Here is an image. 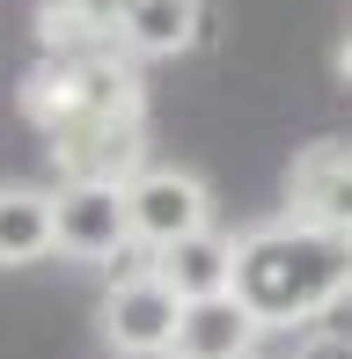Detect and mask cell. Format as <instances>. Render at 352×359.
<instances>
[{
  "mask_svg": "<svg viewBox=\"0 0 352 359\" xmlns=\"http://www.w3.org/2000/svg\"><path fill=\"white\" fill-rule=\"evenodd\" d=\"M59 184H133L147 169V118H67L44 133Z\"/></svg>",
  "mask_w": 352,
  "mask_h": 359,
  "instance_id": "obj_4",
  "label": "cell"
},
{
  "mask_svg": "<svg viewBox=\"0 0 352 359\" xmlns=\"http://www.w3.org/2000/svg\"><path fill=\"white\" fill-rule=\"evenodd\" d=\"M140 279H154V250H140V242H125L118 257L103 264V286L118 293V286H140Z\"/></svg>",
  "mask_w": 352,
  "mask_h": 359,
  "instance_id": "obj_13",
  "label": "cell"
},
{
  "mask_svg": "<svg viewBox=\"0 0 352 359\" xmlns=\"http://www.w3.org/2000/svg\"><path fill=\"white\" fill-rule=\"evenodd\" d=\"M294 359H352V330H330V323H316V330H301Z\"/></svg>",
  "mask_w": 352,
  "mask_h": 359,
  "instance_id": "obj_14",
  "label": "cell"
},
{
  "mask_svg": "<svg viewBox=\"0 0 352 359\" xmlns=\"http://www.w3.org/2000/svg\"><path fill=\"white\" fill-rule=\"evenodd\" d=\"M154 279H162L176 301H213V293H235V235L205 227V235L176 242V250L154 257Z\"/></svg>",
  "mask_w": 352,
  "mask_h": 359,
  "instance_id": "obj_11",
  "label": "cell"
},
{
  "mask_svg": "<svg viewBox=\"0 0 352 359\" xmlns=\"http://www.w3.org/2000/svg\"><path fill=\"white\" fill-rule=\"evenodd\" d=\"M44 59H110L118 44V0H44L37 8Z\"/></svg>",
  "mask_w": 352,
  "mask_h": 359,
  "instance_id": "obj_9",
  "label": "cell"
},
{
  "mask_svg": "<svg viewBox=\"0 0 352 359\" xmlns=\"http://www.w3.org/2000/svg\"><path fill=\"white\" fill-rule=\"evenodd\" d=\"M22 118L37 133H52L67 118H147V95H140V74H133L125 52H110V59H44L22 81Z\"/></svg>",
  "mask_w": 352,
  "mask_h": 359,
  "instance_id": "obj_2",
  "label": "cell"
},
{
  "mask_svg": "<svg viewBox=\"0 0 352 359\" xmlns=\"http://www.w3.org/2000/svg\"><path fill=\"white\" fill-rule=\"evenodd\" d=\"M338 74H345V81H352V37H345V44H338Z\"/></svg>",
  "mask_w": 352,
  "mask_h": 359,
  "instance_id": "obj_15",
  "label": "cell"
},
{
  "mask_svg": "<svg viewBox=\"0 0 352 359\" xmlns=\"http://www.w3.org/2000/svg\"><path fill=\"white\" fill-rule=\"evenodd\" d=\"M52 220H59V257L103 271L125 250V191L118 184H59L52 191Z\"/></svg>",
  "mask_w": 352,
  "mask_h": 359,
  "instance_id": "obj_6",
  "label": "cell"
},
{
  "mask_svg": "<svg viewBox=\"0 0 352 359\" xmlns=\"http://www.w3.org/2000/svg\"><path fill=\"white\" fill-rule=\"evenodd\" d=\"M286 220L352 235V140H309L286 161Z\"/></svg>",
  "mask_w": 352,
  "mask_h": 359,
  "instance_id": "obj_5",
  "label": "cell"
},
{
  "mask_svg": "<svg viewBox=\"0 0 352 359\" xmlns=\"http://www.w3.org/2000/svg\"><path fill=\"white\" fill-rule=\"evenodd\" d=\"M205 29V0H125L118 8V44L125 59H176Z\"/></svg>",
  "mask_w": 352,
  "mask_h": 359,
  "instance_id": "obj_10",
  "label": "cell"
},
{
  "mask_svg": "<svg viewBox=\"0 0 352 359\" xmlns=\"http://www.w3.org/2000/svg\"><path fill=\"white\" fill-rule=\"evenodd\" d=\"M59 257V220H52V191L37 184H0V271H22Z\"/></svg>",
  "mask_w": 352,
  "mask_h": 359,
  "instance_id": "obj_12",
  "label": "cell"
},
{
  "mask_svg": "<svg viewBox=\"0 0 352 359\" xmlns=\"http://www.w3.org/2000/svg\"><path fill=\"white\" fill-rule=\"evenodd\" d=\"M345 242H352V235H345Z\"/></svg>",
  "mask_w": 352,
  "mask_h": 359,
  "instance_id": "obj_17",
  "label": "cell"
},
{
  "mask_svg": "<svg viewBox=\"0 0 352 359\" xmlns=\"http://www.w3.org/2000/svg\"><path fill=\"white\" fill-rule=\"evenodd\" d=\"M352 293V242L301 220H264L235 235V301L257 330H316Z\"/></svg>",
  "mask_w": 352,
  "mask_h": 359,
  "instance_id": "obj_1",
  "label": "cell"
},
{
  "mask_svg": "<svg viewBox=\"0 0 352 359\" xmlns=\"http://www.w3.org/2000/svg\"><path fill=\"white\" fill-rule=\"evenodd\" d=\"M176 316H184V301L162 279L118 286V293H103V345L118 359H169L176 352Z\"/></svg>",
  "mask_w": 352,
  "mask_h": 359,
  "instance_id": "obj_7",
  "label": "cell"
},
{
  "mask_svg": "<svg viewBox=\"0 0 352 359\" xmlns=\"http://www.w3.org/2000/svg\"><path fill=\"white\" fill-rule=\"evenodd\" d=\"M213 227V191L198 184L191 169H169V161H147V169L125 184V235L140 250H176V242L205 235Z\"/></svg>",
  "mask_w": 352,
  "mask_h": 359,
  "instance_id": "obj_3",
  "label": "cell"
},
{
  "mask_svg": "<svg viewBox=\"0 0 352 359\" xmlns=\"http://www.w3.org/2000/svg\"><path fill=\"white\" fill-rule=\"evenodd\" d=\"M118 8H125V0H118Z\"/></svg>",
  "mask_w": 352,
  "mask_h": 359,
  "instance_id": "obj_16",
  "label": "cell"
},
{
  "mask_svg": "<svg viewBox=\"0 0 352 359\" xmlns=\"http://www.w3.org/2000/svg\"><path fill=\"white\" fill-rule=\"evenodd\" d=\"M257 337H264L257 316L235 293H213V301H184L169 359H257Z\"/></svg>",
  "mask_w": 352,
  "mask_h": 359,
  "instance_id": "obj_8",
  "label": "cell"
}]
</instances>
